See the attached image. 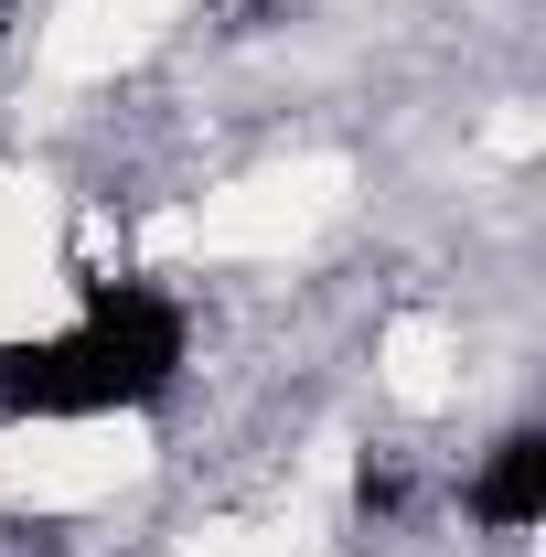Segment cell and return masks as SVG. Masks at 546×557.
I'll list each match as a JSON object with an SVG mask.
<instances>
[{
  "mask_svg": "<svg viewBox=\"0 0 546 557\" xmlns=\"http://www.w3.org/2000/svg\"><path fill=\"white\" fill-rule=\"evenodd\" d=\"M536 504H546V440H536V429H514V440L493 450V472L472 483V515L493 525V536H525Z\"/></svg>",
  "mask_w": 546,
  "mask_h": 557,
  "instance_id": "7a4b0ae2",
  "label": "cell"
},
{
  "mask_svg": "<svg viewBox=\"0 0 546 557\" xmlns=\"http://www.w3.org/2000/svg\"><path fill=\"white\" fill-rule=\"evenodd\" d=\"M183 375V311L161 289H97L75 311V333L0 354V408L11 418H108L150 408Z\"/></svg>",
  "mask_w": 546,
  "mask_h": 557,
  "instance_id": "6da1fadb",
  "label": "cell"
}]
</instances>
